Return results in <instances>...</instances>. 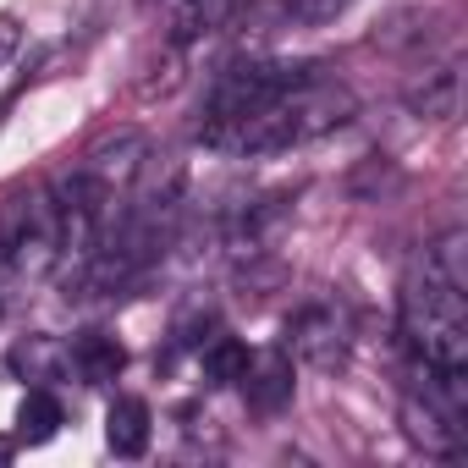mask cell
<instances>
[{
  "instance_id": "cell-9",
  "label": "cell",
  "mask_w": 468,
  "mask_h": 468,
  "mask_svg": "<svg viewBox=\"0 0 468 468\" xmlns=\"http://www.w3.org/2000/svg\"><path fill=\"white\" fill-rule=\"evenodd\" d=\"M6 364H12L17 380H34V386H50V380H61L72 369L67 364V342H56V336H23V342H12Z\"/></svg>"
},
{
  "instance_id": "cell-1",
  "label": "cell",
  "mask_w": 468,
  "mask_h": 468,
  "mask_svg": "<svg viewBox=\"0 0 468 468\" xmlns=\"http://www.w3.org/2000/svg\"><path fill=\"white\" fill-rule=\"evenodd\" d=\"M402 336L430 369H468V309L463 287H452L430 260L402 276Z\"/></svg>"
},
{
  "instance_id": "cell-10",
  "label": "cell",
  "mask_w": 468,
  "mask_h": 468,
  "mask_svg": "<svg viewBox=\"0 0 468 468\" xmlns=\"http://www.w3.org/2000/svg\"><path fill=\"white\" fill-rule=\"evenodd\" d=\"M61 424H67L61 397H56L50 386H28V397H23V408H17V435H23L28 446H45V441L61 435Z\"/></svg>"
},
{
  "instance_id": "cell-8",
  "label": "cell",
  "mask_w": 468,
  "mask_h": 468,
  "mask_svg": "<svg viewBox=\"0 0 468 468\" xmlns=\"http://www.w3.org/2000/svg\"><path fill=\"white\" fill-rule=\"evenodd\" d=\"M463 105V78L457 67H430L413 89H408V111L424 116V122H452Z\"/></svg>"
},
{
  "instance_id": "cell-14",
  "label": "cell",
  "mask_w": 468,
  "mask_h": 468,
  "mask_svg": "<svg viewBox=\"0 0 468 468\" xmlns=\"http://www.w3.org/2000/svg\"><path fill=\"white\" fill-rule=\"evenodd\" d=\"M149 72H160V78H144V83H138V94H144V100H154V94H171V89L182 83V56H176V45H165V56H160Z\"/></svg>"
},
{
  "instance_id": "cell-6",
  "label": "cell",
  "mask_w": 468,
  "mask_h": 468,
  "mask_svg": "<svg viewBox=\"0 0 468 468\" xmlns=\"http://www.w3.org/2000/svg\"><path fill=\"white\" fill-rule=\"evenodd\" d=\"M67 364L78 369L83 386H111V380H122V369H127V347H122L111 331H83V336L67 342Z\"/></svg>"
},
{
  "instance_id": "cell-2",
  "label": "cell",
  "mask_w": 468,
  "mask_h": 468,
  "mask_svg": "<svg viewBox=\"0 0 468 468\" xmlns=\"http://www.w3.org/2000/svg\"><path fill=\"white\" fill-rule=\"evenodd\" d=\"M282 105H287V122H292V138L298 144H309L320 133H336V127H347L358 116V94L342 78L320 72V67H303L298 83L282 94Z\"/></svg>"
},
{
  "instance_id": "cell-16",
  "label": "cell",
  "mask_w": 468,
  "mask_h": 468,
  "mask_svg": "<svg viewBox=\"0 0 468 468\" xmlns=\"http://www.w3.org/2000/svg\"><path fill=\"white\" fill-rule=\"evenodd\" d=\"M6 457H12V441H0V463H6Z\"/></svg>"
},
{
  "instance_id": "cell-5",
  "label": "cell",
  "mask_w": 468,
  "mask_h": 468,
  "mask_svg": "<svg viewBox=\"0 0 468 468\" xmlns=\"http://www.w3.org/2000/svg\"><path fill=\"white\" fill-rule=\"evenodd\" d=\"M249 391V408L260 413H282L292 402V353L287 347H271V353H249V369L238 380Z\"/></svg>"
},
{
  "instance_id": "cell-4",
  "label": "cell",
  "mask_w": 468,
  "mask_h": 468,
  "mask_svg": "<svg viewBox=\"0 0 468 468\" xmlns=\"http://www.w3.org/2000/svg\"><path fill=\"white\" fill-rule=\"evenodd\" d=\"M144 165H149V138H144V133H116V138L94 144V149H89V160H83V171H89L105 193H116V187L138 182V171H144Z\"/></svg>"
},
{
  "instance_id": "cell-12",
  "label": "cell",
  "mask_w": 468,
  "mask_h": 468,
  "mask_svg": "<svg viewBox=\"0 0 468 468\" xmlns=\"http://www.w3.org/2000/svg\"><path fill=\"white\" fill-rule=\"evenodd\" d=\"M424 260H430L452 287H463V292H468V238H463V231H446V238H441Z\"/></svg>"
},
{
  "instance_id": "cell-11",
  "label": "cell",
  "mask_w": 468,
  "mask_h": 468,
  "mask_svg": "<svg viewBox=\"0 0 468 468\" xmlns=\"http://www.w3.org/2000/svg\"><path fill=\"white\" fill-rule=\"evenodd\" d=\"M198 353H204V380L209 386H238L243 369H249V342H238V336H209Z\"/></svg>"
},
{
  "instance_id": "cell-13",
  "label": "cell",
  "mask_w": 468,
  "mask_h": 468,
  "mask_svg": "<svg viewBox=\"0 0 468 468\" xmlns=\"http://www.w3.org/2000/svg\"><path fill=\"white\" fill-rule=\"evenodd\" d=\"M342 6H347V0H276V12H282L287 23H303V28H320V23H331Z\"/></svg>"
},
{
  "instance_id": "cell-15",
  "label": "cell",
  "mask_w": 468,
  "mask_h": 468,
  "mask_svg": "<svg viewBox=\"0 0 468 468\" xmlns=\"http://www.w3.org/2000/svg\"><path fill=\"white\" fill-rule=\"evenodd\" d=\"M17 45H23V23H17L12 12H0V67L17 56Z\"/></svg>"
},
{
  "instance_id": "cell-7",
  "label": "cell",
  "mask_w": 468,
  "mask_h": 468,
  "mask_svg": "<svg viewBox=\"0 0 468 468\" xmlns=\"http://www.w3.org/2000/svg\"><path fill=\"white\" fill-rule=\"evenodd\" d=\"M149 435H154L149 402H144V397H116L111 413H105V446H111L116 457H144V452H149Z\"/></svg>"
},
{
  "instance_id": "cell-3",
  "label": "cell",
  "mask_w": 468,
  "mask_h": 468,
  "mask_svg": "<svg viewBox=\"0 0 468 468\" xmlns=\"http://www.w3.org/2000/svg\"><path fill=\"white\" fill-rule=\"evenodd\" d=\"M353 347V320L342 303H309L287 320V353L309 369H342Z\"/></svg>"
}]
</instances>
